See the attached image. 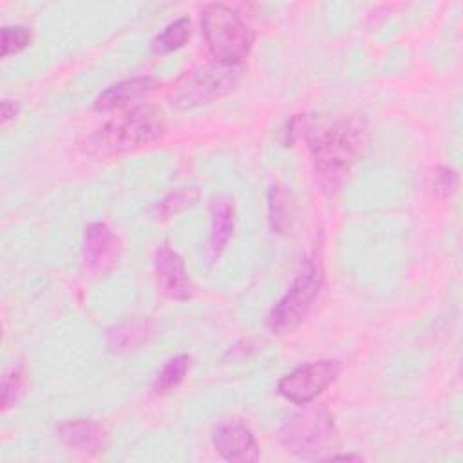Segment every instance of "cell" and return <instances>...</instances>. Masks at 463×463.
Instances as JSON below:
<instances>
[{"label":"cell","instance_id":"cell-5","mask_svg":"<svg viewBox=\"0 0 463 463\" xmlns=\"http://www.w3.org/2000/svg\"><path fill=\"white\" fill-rule=\"evenodd\" d=\"M201 29L208 51L217 61L241 63L253 47V33L224 4H208L201 11Z\"/></svg>","mask_w":463,"mask_h":463},{"label":"cell","instance_id":"cell-2","mask_svg":"<svg viewBox=\"0 0 463 463\" xmlns=\"http://www.w3.org/2000/svg\"><path fill=\"white\" fill-rule=\"evenodd\" d=\"M166 119L159 107L139 105L101 125L87 143L94 156H119L139 150L161 139Z\"/></svg>","mask_w":463,"mask_h":463},{"label":"cell","instance_id":"cell-21","mask_svg":"<svg viewBox=\"0 0 463 463\" xmlns=\"http://www.w3.org/2000/svg\"><path fill=\"white\" fill-rule=\"evenodd\" d=\"M286 203H284V194L280 188H271L269 192V215H271V224H273V230L280 232L286 228L288 224V217H286Z\"/></svg>","mask_w":463,"mask_h":463},{"label":"cell","instance_id":"cell-1","mask_svg":"<svg viewBox=\"0 0 463 463\" xmlns=\"http://www.w3.org/2000/svg\"><path fill=\"white\" fill-rule=\"evenodd\" d=\"M300 134L311 150L318 183L329 195L345 183L371 141L369 121L358 112L318 119L304 118Z\"/></svg>","mask_w":463,"mask_h":463},{"label":"cell","instance_id":"cell-18","mask_svg":"<svg viewBox=\"0 0 463 463\" xmlns=\"http://www.w3.org/2000/svg\"><path fill=\"white\" fill-rule=\"evenodd\" d=\"M145 326L143 324H125L116 327L109 333V345L114 351L119 349H132L145 338Z\"/></svg>","mask_w":463,"mask_h":463},{"label":"cell","instance_id":"cell-19","mask_svg":"<svg viewBox=\"0 0 463 463\" xmlns=\"http://www.w3.org/2000/svg\"><path fill=\"white\" fill-rule=\"evenodd\" d=\"M459 177L449 166H436L429 177V188L436 197H449L456 192Z\"/></svg>","mask_w":463,"mask_h":463},{"label":"cell","instance_id":"cell-13","mask_svg":"<svg viewBox=\"0 0 463 463\" xmlns=\"http://www.w3.org/2000/svg\"><path fill=\"white\" fill-rule=\"evenodd\" d=\"M235 226V208L230 197L219 195L210 203V241H208V255L212 260L219 259V255L228 246Z\"/></svg>","mask_w":463,"mask_h":463},{"label":"cell","instance_id":"cell-12","mask_svg":"<svg viewBox=\"0 0 463 463\" xmlns=\"http://www.w3.org/2000/svg\"><path fill=\"white\" fill-rule=\"evenodd\" d=\"M157 87V80L152 76H136L118 81L105 89L94 101V110L109 112L136 103L143 96L150 94Z\"/></svg>","mask_w":463,"mask_h":463},{"label":"cell","instance_id":"cell-20","mask_svg":"<svg viewBox=\"0 0 463 463\" xmlns=\"http://www.w3.org/2000/svg\"><path fill=\"white\" fill-rule=\"evenodd\" d=\"M22 383H24V371L22 367H11L4 378H2V409H9L14 405L22 392Z\"/></svg>","mask_w":463,"mask_h":463},{"label":"cell","instance_id":"cell-7","mask_svg":"<svg viewBox=\"0 0 463 463\" xmlns=\"http://www.w3.org/2000/svg\"><path fill=\"white\" fill-rule=\"evenodd\" d=\"M342 373V364L338 360H317L302 364L286 374L277 391L280 396L293 403H311L318 398Z\"/></svg>","mask_w":463,"mask_h":463},{"label":"cell","instance_id":"cell-17","mask_svg":"<svg viewBox=\"0 0 463 463\" xmlns=\"http://www.w3.org/2000/svg\"><path fill=\"white\" fill-rule=\"evenodd\" d=\"M199 199V192L195 188H183L168 194L165 199L159 201L157 204V213L166 219L170 215L179 213L181 210L192 206Z\"/></svg>","mask_w":463,"mask_h":463},{"label":"cell","instance_id":"cell-15","mask_svg":"<svg viewBox=\"0 0 463 463\" xmlns=\"http://www.w3.org/2000/svg\"><path fill=\"white\" fill-rule=\"evenodd\" d=\"M188 367H190V356L188 354H177V356L170 358L163 365V369L159 371V374L154 382V391L157 394H163V392H168V391L175 389L183 382Z\"/></svg>","mask_w":463,"mask_h":463},{"label":"cell","instance_id":"cell-14","mask_svg":"<svg viewBox=\"0 0 463 463\" xmlns=\"http://www.w3.org/2000/svg\"><path fill=\"white\" fill-rule=\"evenodd\" d=\"M190 38V18L188 16H181L174 22H170L154 40H152V52L154 54H168L174 52L177 49H181L186 40Z\"/></svg>","mask_w":463,"mask_h":463},{"label":"cell","instance_id":"cell-22","mask_svg":"<svg viewBox=\"0 0 463 463\" xmlns=\"http://www.w3.org/2000/svg\"><path fill=\"white\" fill-rule=\"evenodd\" d=\"M20 110V105L11 101V99H4L2 105H0V116H2V125H7L11 119L16 118Z\"/></svg>","mask_w":463,"mask_h":463},{"label":"cell","instance_id":"cell-8","mask_svg":"<svg viewBox=\"0 0 463 463\" xmlns=\"http://www.w3.org/2000/svg\"><path fill=\"white\" fill-rule=\"evenodd\" d=\"M121 241L105 222H90L83 232V262L96 275L109 273L121 257Z\"/></svg>","mask_w":463,"mask_h":463},{"label":"cell","instance_id":"cell-6","mask_svg":"<svg viewBox=\"0 0 463 463\" xmlns=\"http://www.w3.org/2000/svg\"><path fill=\"white\" fill-rule=\"evenodd\" d=\"M324 284L322 264L315 259L306 260L297 271L291 286L271 307L266 317V326L275 335L295 331L309 313Z\"/></svg>","mask_w":463,"mask_h":463},{"label":"cell","instance_id":"cell-4","mask_svg":"<svg viewBox=\"0 0 463 463\" xmlns=\"http://www.w3.org/2000/svg\"><path fill=\"white\" fill-rule=\"evenodd\" d=\"M242 76L241 63L208 61L186 71L170 89L168 101L177 110L208 105L230 94Z\"/></svg>","mask_w":463,"mask_h":463},{"label":"cell","instance_id":"cell-9","mask_svg":"<svg viewBox=\"0 0 463 463\" xmlns=\"http://www.w3.org/2000/svg\"><path fill=\"white\" fill-rule=\"evenodd\" d=\"M154 271L161 293L172 300L192 298L195 288L186 271L184 260L170 246L161 244L154 253Z\"/></svg>","mask_w":463,"mask_h":463},{"label":"cell","instance_id":"cell-11","mask_svg":"<svg viewBox=\"0 0 463 463\" xmlns=\"http://www.w3.org/2000/svg\"><path fill=\"white\" fill-rule=\"evenodd\" d=\"M60 439L76 452L98 456L109 447V432L94 420H69L56 427Z\"/></svg>","mask_w":463,"mask_h":463},{"label":"cell","instance_id":"cell-10","mask_svg":"<svg viewBox=\"0 0 463 463\" xmlns=\"http://www.w3.org/2000/svg\"><path fill=\"white\" fill-rule=\"evenodd\" d=\"M213 447L228 461L246 463L259 459V445L253 432L239 421L221 423L213 432Z\"/></svg>","mask_w":463,"mask_h":463},{"label":"cell","instance_id":"cell-16","mask_svg":"<svg viewBox=\"0 0 463 463\" xmlns=\"http://www.w3.org/2000/svg\"><path fill=\"white\" fill-rule=\"evenodd\" d=\"M33 40L31 29L25 25H4L0 45H2V58H7L11 54L20 52L25 49Z\"/></svg>","mask_w":463,"mask_h":463},{"label":"cell","instance_id":"cell-3","mask_svg":"<svg viewBox=\"0 0 463 463\" xmlns=\"http://www.w3.org/2000/svg\"><path fill=\"white\" fill-rule=\"evenodd\" d=\"M282 445L304 459H329L340 449L335 418L326 405H307L293 412L280 427Z\"/></svg>","mask_w":463,"mask_h":463}]
</instances>
